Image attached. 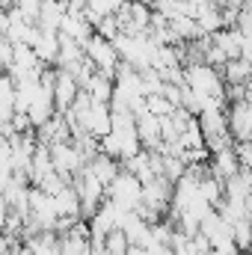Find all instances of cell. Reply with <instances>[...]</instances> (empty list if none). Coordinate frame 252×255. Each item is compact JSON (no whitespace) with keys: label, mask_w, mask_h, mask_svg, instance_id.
Wrapping results in <instances>:
<instances>
[{"label":"cell","mask_w":252,"mask_h":255,"mask_svg":"<svg viewBox=\"0 0 252 255\" xmlns=\"http://www.w3.org/2000/svg\"><path fill=\"white\" fill-rule=\"evenodd\" d=\"M169 199H172V184L163 178V175H154L151 181L142 184V193H139V205L154 211L157 217H163V211L169 208Z\"/></svg>","instance_id":"5"},{"label":"cell","mask_w":252,"mask_h":255,"mask_svg":"<svg viewBox=\"0 0 252 255\" xmlns=\"http://www.w3.org/2000/svg\"><path fill=\"white\" fill-rule=\"evenodd\" d=\"M83 92H86L89 101H95V104H110V98H113V77L95 71V74L89 77V83L83 86Z\"/></svg>","instance_id":"11"},{"label":"cell","mask_w":252,"mask_h":255,"mask_svg":"<svg viewBox=\"0 0 252 255\" xmlns=\"http://www.w3.org/2000/svg\"><path fill=\"white\" fill-rule=\"evenodd\" d=\"M86 169L95 175V181L107 190L110 187V181L119 175V160H110V157H104V154H95L89 163H86Z\"/></svg>","instance_id":"10"},{"label":"cell","mask_w":252,"mask_h":255,"mask_svg":"<svg viewBox=\"0 0 252 255\" xmlns=\"http://www.w3.org/2000/svg\"><path fill=\"white\" fill-rule=\"evenodd\" d=\"M77 83L71 80V74H65L57 68V80H54V86H51V101H54V110L57 113H65L71 104H74V98H77Z\"/></svg>","instance_id":"6"},{"label":"cell","mask_w":252,"mask_h":255,"mask_svg":"<svg viewBox=\"0 0 252 255\" xmlns=\"http://www.w3.org/2000/svg\"><path fill=\"white\" fill-rule=\"evenodd\" d=\"M160 98H166L172 107H181V86H172V83H163L160 89Z\"/></svg>","instance_id":"18"},{"label":"cell","mask_w":252,"mask_h":255,"mask_svg":"<svg viewBox=\"0 0 252 255\" xmlns=\"http://www.w3.org/2000/svg\"><path fill=\"white\" fill-rule=\"evenodd\" d=\"M6 30H9V18L6 12H0V36H6Z\"/></svg>","instance_id":"21"},{"label":"cell","mask_w":252,"mask_h":255,"mask_svg":"<svg viewBox=\"0 0 252 255\" xmlns=\"http://www.w3.org/2000/svg\"><path fill=\"white\" fill-rule=\"evenodd\" d=\"M83 57L95 65V71H98V74H107V77H113V74H116L119 57H116V51H113V45H110L107 39H101V36H95V33H92V36L83 42Z\"/></svg>","instance_id":"2"},{"label":"cell","mask_w":252,"mask_h":255,"mask_svg":"<svg viewBox=\"0 0 252 255\" xmlns=\"http://www.w3.org/2000/svg\"><path fill=\"white\" fill-rule=\"evenodd\" d=\"M48 154H51L54 172H57L60 178H65V181H71V175L86 166L83 157H80V151H77L68 139H65V142H51V145H48Z\"/></svg>","instance_id":"3"},{"label":"cell","mask_w":252,"mask_h":255,"mask_svg":"<svg viewBox=\"0 0 252 255\" xmlns=\"http://www.w3.org/2000/svg\"><path fill=\"white\" fill-rule=\"evenodd\" d=\"M86 6H89V9H92L95 15L107 18V15H116V12H119L122 0H86Z\"/></svg>","instance_id":"17"},{"label":"cell","mask_w":252,"mask_h":255,"mask_svg":"<svg viewBox=\"0 0 252 255\" xmlns=\"http://www.w3.org/2000/svg\"><path fill=\"white\" fill-rule=\"evenodd\" d=\"M139 193H142V184L125 172V169H119V175L110 181V187L104 190V199L107 202H113L119 211H133L136 205H139Z\"/></svg>","instance_id":"1"},{"label":"cell","mask_w":252,"mask_h":255,"mask_svg":"<svg viewBox=\"0 0 252 255\" xmlns=\"http://www.w3.org/2000/svg\"><path fill=\"white\" fill-rule=\"evenodd\" d=\"M226 128L232 142H250L252 136V107L250 101H235L226 107Z\"/></svg>","instance_id":"4"},{"label":"cell","mask_w":252,"mask_h":255,"mask_svg":"<svg viewBox=\"0 0 252 255\" xmlns=\"http://www.w3.org/2000/svg\"><path fill=\"white\" fill-rule=\"evenodd\" d=\"M12 51H15V45L6 36H0V65L3 68H9V63H12Z\"/></svg>","instance_id":"19"},{"label":"cell","mask_w":252,"mask_h":255,"mask_svg":"<svg viewBox=\"0 0 252 255\" xmlns=\"http://www.w3.org/2000/svg\"><path fill=\"white\" fill-rule=\"evenodd\" d=\"M30 51H33V57L42 65H54L57 63V54H60V39H57V33L42 30V33H39V42H36Z\"/></svg>","instance_id":"9"},{"label":"cell","mask_w":252,"mask_h":255,"mask_svg":"<svg viewBox=\"0 0 252 255\" xmlns=\"http://www.w3.org/2000/svg\"><path fill=\"white\" fill-rule=\"evenodd\" d=\"M250 74H252V68L247 60H229L220 68L223 83H250Z\"/></svg>","instance_id":"13"},{"label":"cell","mask_w":252,"mask_h":255,"mask_svg":"<svg viewBox=\"0 0 252 255\" xmlns=\"http://www.w3.org/2000/svg\"><path fill=\"white\" fill-rule=\"evenodd\" d=\"M57 33L65 36V39H71V42H77V45L83 48V42L92 36V27L83 21V15H80V12H65L63 21H60V27H57Z\"/></svg>","instance_id":"7"},{"label":"cell","mask_w":252,"mask_h":255,"mask_svg":"<svg viewBox=\"0 0 252 255\" xmlns=\"http://www.w3.org/2000/svg\"><path fill=\"white\" fill-rule=\"evenodd\" d=\"M6 217H9V208H6V202H0V232H3V223H6Z\"/></svg>","instance_id":"22"},{"label":"cell","mask_w":252,"mask_h":255,"mask_svg":"<svg viewBox=\"0 0 252 255\" xmlns=\"http://www.w3.org/2000/svg\"><path fill=\"white\" fill-rule=\"evenodd\" d=\"M184 169H187V166H184L181 157H163V163H160V175H163L169 184H175V181L184 175Z\"/></svg>","instance_id":"15"},{"label":"cell","mask_w":252,"mask_h":255,"mask_svg":"<svg viewBox=\"0 0 252 255\" xmlns=\"http://www.w3.org/2000/svg\"><path fill=\"white\" fill-rule=\"evenodd\" d=\"M9 178H12V169H9V166H3V163H0V190H3V184H6V181H9Z\"/></svg>","instance_id":"20"},{"label":"cell","mask_w":252,"mask_h":255,"mask_svg":"<svg viewBox=\"0 0 252 255\" xmlns=\"http://www.w3.org/2000/svg\"><path fill=\"white\" fill-rule=\"evenodd\" d=\"M196 27H199V33L202 36H214L217 30H226L223 27V12L217 9V6H202L199 9V15H196Z\"/></svg>","instance_id":"12"},{"label":"cell","mask_w":252,"mask_h":255,"mask_svg":"<svg viewBox=\"0 0 252 255\" xmlns=\"http://www.w3.org/2000/svg\"><path fill=\"white\" fill-rule=\"evenodd\" d=\"M63 15H65V0H42V3H39L36 27H39V30H48V33H57Z\"/></svg>","instance_id":"8"},{"label":"cell","mask_w":252,"mask_h":255,"mask_svg":"<svg viewBox=\"0 0 252 255\" xmlns=\"http://www.w3.org/2000/svg\"><path fill=\"white\" fill-rule=\"evenodd\" d=\"M125 253H127V241L119 229L110 232V235L101 241V255H125Z\"/></svg>","instance_id":"14"},{"label":"cell","mask_w":252,"mask_h":255,"mask_svg":"<svg viewBox=\"0 0 252 255\" xmlns=\"http://www.w3.org/2000/svg\"><path fill=\"white\" fill-rule=\"evenodd\" d=\"M172 110H175V107H172L166 98H160V95H148V98H145V113H151L154 119H166Z\"/></svg>","instance_id":"16"}]
</instances>
